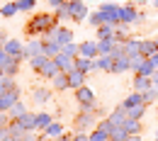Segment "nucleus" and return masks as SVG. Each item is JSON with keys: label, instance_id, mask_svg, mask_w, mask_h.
Segmentation results:
<instances>
[{"label": "nucleus", "instance_id": "obj_1", "mask_svg": "<svg viewBox=\"0 0 158 141\" xmlns=\"http://www.w3.org/2000/svg\"><path fill=\"white\" fill-rule=\"evenodd\" d=\"M56 15H49V12H41V15H34L32 20L27 22V34H46L49 29H54L56 27Z\"/></svg>", "mask_w": 158, "mask_h": 141}, {"label": "nucleus", "instance_id": "obj_2", "mask_svg": "<svg viewBox=\"0 0 158 141\" xmlns=\"http://www.w3.org/2000/svg\"><path fill=\"white\" fill-rule=\"evenodd\" d=\"M76 100H78L83 112H93V110H95V93H93L90 88H85V85L76 90Z\"/></svg>", "mask_w": 158, "mask_h": 141}, {"label": "nucleus", "instance_id": "obj_3", "mask_svg": "<svg viewBox=\"0 0 158 141\" xmlns=\"http://www.w3.org/2000/svg\"><path fill=\"white\" fill-rule=\"evenodd\" d=\"M20 61L17 56H2V61H0V78L2 76H7V78H12V76H17V71H20Z\"/></svg>", "mask_w": 158, "mask_h": 141}, {"label": "nucleus", "instance_id": "obj_4", "mask_svg": "<svg viewBox=\"0 0 158 141\" xmlns=\"http://www.w3.org/2000/svg\"><path fill=\"white\" fill-rule=\"evenodd\" d=\"M15 102H20V90H17V85H12L10 90H5V93L0 95V112H7Z\"/></svg>", "mask_w": 158, "mask_h": 141}, {"label": "nucleus", "instance_id": "obj_5", "mask_svg": "<svg viewBox=\"0 0 158 141\" xmlns=\"http://www.w3.org/2000/svg\"><path fill=\"white\" fill-rule=\"evenodd\" d=\"M136 20H143V15L136 12L134 5H122L119 7V24H131V22H136Z\"/></svg>", "mask_w": 158, "mask_h": 141}, {"label": "nucleus", "instance_id": "obj_6", "mask_svg": "<svg viewBox=\"0 0 158 141\" xmlns=\"http://www.w3.org/2000/svg\"><path fill=\"white\" fill-rule=\"evenodd\" d=\"M44 54V39H34L29 41L27 46H24V51H22V59H34V56H41Z\"/></svg>", "mask_w": 158, "mask_h": 141}, {"label": "nucleus", "instance_id": "obj_7", "mask_svg": "<svg viewBox=\"0 0 158 141\" xmlns=\"http://www.w3.org/2000/svg\"><path fill=\"white\" fill-rule=\"evenodd\" d=\"M68 5H71V20L80 22V20L88 17V7H85V2H80V0H71Z\"/></svg>", "mask_w": 158, "mask_h": 141}, {"label": "nucleus", "instance_id": "obj_8", "mask_svg": "<svg viewBox=\"0 0 158 141\" xmlns=\"http://www.w3.org/2000/svg\"><path fill=\"white\" fill-rule=\"evenodd\" d=\"M78 46H80L78 56H85V59H98V56H100L98 41H83V44H78Z\"/></svg>", "mask_w": 158, "mask_h": 141}, {"label": "nucleus", "instance_id": "obj_9", "mask_svg": "<svg viewBox=\"0 0 158 141\" xmlns=\"http://www.w3.org/2000/svg\"><path fill=\"white\" fill-rule=\"evenodd\" d=\"M54 61L59 63V71H63V73H73V71H76V59H71V56H66V54L54 56Z\"/></svg>", "mask_w": 158, "mask_h": 141}, {"label": "nucleus", "instance_id": "obj_10", "mask_svg": "<svg viewBox=\"0 0 158 141\" xmlns=\"http://www.w3.org/2000/svg\"><path fill=\"white\" fill-rule=\"evenodd\" d=\"M22 51H24L22 41H17V39H7V41H5V54H7V56H17V59H22Z\"/></svg>", "mask_w": 158, "mask_h": 141}, {"label": "nucleus", "instance_id": "obj_11", "mask_svg": "<svg viewBox=\"0 0 158 141\" xmlns=\"http://www.w3.org/2000/svg\"><path fill=\"white\" fill-rule=\"evenodd\" d=\"M20 122V126L24 131H32V129H37V114H32V112H24L22 117H17Z\"/></svg>", "mask_w": 158, "mask_h": 141}, {"label": "nucleus", "instance_id": "obj_12", "mask_svg": "<svg viewBox=\"0 0 158 141\" xmlns=\"http://www.w3.org/2000/svg\"><path fill=\"white\" fill-rule=\"evenodd\" d=\"M112 63H114V59H112L110 54H105V56H98V59H95V68H98V71H105V73H112Z\"/></svg>", "mask_w": 158, "mask_h": 141}, {"label": "nucleus", "instance_id": "obj_13", "mask_svg": "<svg viewBox=\"0 0 158 141\" xmlns=\"http://www.w3.org/2000/svg\"><path fill=\"white\" fill-rule=\"evenodd\" d=\"M93 68H95V59L76 56V71H80V73H85V76H88V71H93Z\"/></svg>", "mask_w": 158, "mask_h": 141}, {"label": "nucleus", "instance_id": "obj_14", "mask_svg": "<svg viewBox=\"0 0 158 141\" xmlns=\"http://www.w3.org/2000/svg\"><path fill=\"white\" fill-rule=\"evenodd\" d=\"M85 85V73H80V71H73V73H68V88H73V90H78Z\"/></svg>", "mask_w": 158, "mask_h": 141}, {"label": "nucleus", "instance_id": "obj_15", "mask_svg": "<svg viewBox=\"0 0 158 141\" xmlns=\"http://www.w3.org/2000/svg\"><path fill=\"white\" fill-rule=\"evenodd\" d=\"M148 88H153L151 76H136V78H134V90H136V93H146Z\"/></svg>", "mask_w": 158, "mask_h": 141}, {"label": "nucleus", "instance_id": "obj_16", "mask_svg": "<svg viewBox=\"0 0 158 141\" xmlns=\"http://www.w3.org/2000/svg\"><path fill=\"white\" fill-rule=\"evenodd\" d=\"M73 124H76V129H78V131H85V129L93 124V114H90V112H80Z\"/></svg>", "mask_w": 158, "mask_h": 141}, {"label": "nucleus", "instance_id": "obj_17", "mask_svg": "<svg viewBox=\"0 0 158 141\" xmlns=\"http://www.w3.org/2000/svg\"><path fill=\"white\" fill-rule=\"evenodd\" d=\"M139 51H141V56H153L156 54V39H141V44H139Z\"/></svg>", "mask_w": 158, "mask_h": 141}, {"label": "nucleus", "instance_id": "obj_18", "mask_svg": "<svg viewBox=\"0 0 158 141\" xmlns=\"http://www.w3.org/2000/svg\"><path fill=\"white\" fill-rule=\"evenodd\" d=\"M107 119L112 122V126H122V124H124V119H127V110L119 105V107L112 112V114H110V117H107Z\"/></svg>", "mask_w": 158, "mask_h": 141}, {"label": "nucleus", "instance_id": "obj_19", "mask_svg": "<svg viewBox=\"0 0 158 141\" xmlns=\"http://www.w3.org/2000/svg\"><path fill=\"white\" fill-rule=\"evenodd\" d=\"M59 54H61V44H56V41H51V39H44V56L54 59Z\"/></svg>", "mask_w": 158, "mask_h": 141}, {"label": "nucleus", "instance_id": "obj_20", "mask_svg": "<svg viewBox=\"0 0 158 141\" xmlns=\"http://www.w3.org/2000/svg\"><path fill=\"white\" fill-rule=\"evenodd\" d=\"M56 73H59V63H56L54 59H49V61H46V66L41 68V78H54Z\"/></svg>", "mask_w": 158, "mask_h": 141}, {"label": "nucleus", "instance_id": "obj_21", "mask_svg": "<svg viewBox=\"0 0 158 141\" xmlns=\"http://www.w3.org/2000/svg\"><path fill=\"white\" fill-rule=\"evenodd\" d=\"M124 71H129V56L127 54L114 59V63H112V73H124Z\"/></svg>", "mask_w": 158, "mask_h": 141}, {"label": "nucleus", "instance_id": "obj_22", "mask_svg": "<svg viewBox=\"0 0 158 141\" xmlns=\"http://www.w3.org/2000/svg\"><path fill=\"white\" fill-rule=\"evenodd\" d=\"M122 126H124V131H127V134H141V122H139V119H131V117H127Z\"/></svg>", "mask_w": 158, "mask_h": 141}, {"label": "nucleus", "instance_id": "obj_23", "mask_svg": "<svg viewBox=\"0 0 158 141\" xmlns=\"http://www.w3.org/2000/svg\"><path fill=\"white\" fill-rule=\"evenodd\" d=\"M51 83H54V88H56V90H66V88H68V73L59 71V73L51 78Z\"/></svg>", "mask_w": 158, "mask_h": 141}, {"label": "nucleus", "instance_id": "obj_24", "mask_svg": "<svg viewBox=\"0 0 158 141\" xmlns=\"http://www.w3.org/2000/svg\"><path fill=\"white\" fill-rule=\"evenodd\" d=\"M139 44H141V39H129L124 41V51H127V56H136V54H141L139 51Z\"/></svg>", "mask_w": 158, "mask_h": 141}, {"label": "nucleus", "instance_id": "obj_25", "mask_svg": "<svg viewBox=\"0 0 158 141\" xmlns=\"http://www.w3.org/2000/svg\"><path fill=\"white\" fill-rule=\"evenodd\" d=\"M141 102H143V93H136V90H134V93H131L127 100L122 102V107H124V110H129V107H134V105H141Z\"/></svg>", "mask_w": 158, "mask_h": 141}, {"label": "nucleus", "instance_id": "obj_26", "mask_svg": "<svg viewBox=\"0 0 158 141\" xmlns=\"http://www.w3.org/2000/svg\"><path fill=\"white\" fill-rule=\"evenodd\" d=\"M114 37V24H100L98 27V41L100 39H112Z\"/></svg>", "mask_w": 158, "mask_h": 141}, {"label": "nucleus", "instance_id": "obj_27", "mask_svg": "<svg viewBox=\"0 0 158 141\" xmlns=\"http://www.w3.org/2000/svg\"><path fill=\"white\" fill-rule=\"evenodd\" d=\"M117 46V41L112 39H100L98 41V49H100V56H105V54H112V49Z\"/></svg>", "mask_w": 158, "mask_h": 141}, {"label": "nucleus", "instance_id": "obj_28", "mask_svg": "<svg viewBox=\"0 0 158 141\" xmlns=\"http://www.w3.org/2000/svg\"><path fill=\"white\" fill-rule=\"evenodd\" d=\"M143 112H146V105L141 102V105H134V107H129V110H127V117H131V119H141V117H143Z\"/></svg>", "mask_w": 158, "mask_h": 141}, {"label": "nucleus", "instance_id": "obj_29", "mask_svg": "<svg viewBox=\"0 0 158 141\" xmlns=\"http://www.w3.org/2000/svg\"><path fill=\"white\" fill-rule=\"evenodd\" d=\"M61 54H66V56L76 59V56L80 54V46H78V44H73V41H71V44H63V46H61Z\"/></svg>", "mask_w": 158, "mask_h": 141}, {"label": "nucleus", "instance_id": "obj_30", "mask_svg": "<svg viewBox=\"0 0 158 141\" xmlns=\"http://www.w3.org/2000/svg\"><path fill=\"white\" fill-rule=\"evenodd\" d=\"M153 71H156V66L151 63V59H146L141 66H139V71H136V76H153Z\"/></svg>", "mask_w": 158, "mask_h": 141}, {"label": "nucleus", "instance_id": "obj_31", "mask_svg": "<svg viewBox=\"0 0 158 141\" xmlns=\"http://www.w3.org/2000/svg\"><path fill=\"white\" fill-rule=\"evenodd\" d=\"M49 124H51V114H46V112H39V114H37V129H41V131H44Z\"/></svg>", "mask_w": 158, "mask_h": 141}, {"label": "nucleus", "instance_id": "obj_32", "mask_svg": "<svg viewBox=\"0 0 158 141\" xmlns=\"http://www.w3.org/2000/svg\"><path fill=\"white\" fill-rule=\"evenodd\" d=\"M127 131H124V126H114L112 129V134H110V141H127Z\"/></svg>", "mask_w": 158, "mask_h": 141}, {"label": "nucleus", "instance_id": "obj_33", "mask_svg": "<svg viewBox=\"0 0 158 141\" xmlns=\"http://www.w3.org/2000/svg\"><path fill=\"white\" fill-rule=\"evenodd\" d=\"M7 112H10V119H17V117H22L27 110H24V105H22V102H15V105H12Z\"/></svg>", "mask_w": 158, "mask_h": 141}, {"label": "nucleus", "instance_id": "obj_34", "mask_svg": "<svg viewBox=\"0 0 158 141\" xmlns=\"http://www.w3.org/2000/svg\"><path fill=\"white\" fill-rule=\"evenodd\" d=\"M46 61H49V56H44V54H41V56L29 59V63H32V68H34V71H39V73H41V68L46 66Z\"/></svg>", "mask_w": 158, "mask_h": 141}, {"label": "nucleus", "instance_id": "obj_35", "mask_svg": "<svg viewBox=\"0 0 158 141\" xmlns=\"http://www.w3.org/2000/svg\"><path fill=\"white\" fill-rule=\"evenodd\" d=\"M15 12H20V10H17V2H7V5L0 7V15H2V17H12Z\"/></svg>", "mask_w": 158, "mask_h": 141}, {"label": "nucleus", "instance_id": "obj_36", "mask_svg": "<svg viewBox=\"0 0 158 141\" xmlns=\"http://www.w3.org/2000/svg\"><path fill=\"white\" fill-rule=\"evenodd\" d=\"M49 100H51V93H49V90H44V88H41V90H34V102L44 105V102H49Z\"/></svg>", "mask_w": 158, "mask_h": 141}, {"label": "nucleus", "instance_id": "obj_37", "mask_svg": "<svg viewBox=\"0 0 158 141\" xmlns=\"http://www.w3.org/2000/svg\"><path fill=\"white\" fill-rule=\"evenodd\" d=\"M61 131H63V129H61V124H56V122H51V124H49V126L44 129V136H54V139H56V136H59Z\"/></svg>", "mask_w": 158, "mask_h": 141}, {"label": "nucleus", "instance_id": "obj_38", "mask_svg": "<svg viewBox=\"0 0 158 141\" xmlns=\"http://www.w3.org/2000/svg\"><path fill=\"white\" fill-rule=\"evenodd\" d=\"M143 61H146V56H141V54H136V56H129V68H131V71L136 73V71H139V66H141Z\"/></svg>", "mask_w": 158, "mask_h": 141}, {"label": "nucleus", "instance_id": "obj_39", "mask_svg": "<svg viewBox=\"0 0 158 141\" xmlns=\"http://www.w3.org/2000/svg\"><path fill=\"white\" fill-rule=\"evenodd\" d=\"M88 20H90V24H93V27H100V24H107V22H105V15H102V12H93V15H90V17H88Z\"/></svg>", "mask_w": 158, "mask_h": 141}, {"label": "nucleus", "instance_id": "obj_40", "mask_svg": "<svg viewBox=\"0 0 158 141\" xmlns=\"http://www.w3.org/2000/svg\"><path fill=\"white\" fill-rule=\"evenodd\" d=\"M56 17H71V5H68V2H61L59 7H56Z\"/></svg>", "mask_w": 158, "mask_h": 141}, {"label": "nucleus", "instance_id": "obj_41", "mask_svg": "<svg viewBox=\"0 0 158 141\" xmlns=\"http://www.w3.org/2000/svg\"><path fill=\"white\" fill-rule=\"evenodd\" d=\"M153 100H158V90L156 88H148V90L143 93V105H151Z\"/></svg>", "mask_w": 158, "mask_h": 141}, {"label": "nucleus", "instance_id": "obj_42", "mask_svg": "<svg viewBox=\"0 0 158 141\" xmlns=\"http://www.w3.org/2000/svg\"><path fill=\"white\" fill-rule=\"evenodd\" d=\"M90 141H110V134H105L102 129H98V126H95V131L90 134Z\"/></svg>", "mask_w": 158, "mask_h": 141}, {"label": "nucleus", "instance_id": "obj_43", "mask_svg": "<svg viewBox=\"0 0 158 141\" xmlns=\"http://www.w3.org/2000/svg\"><path fill=\"white\" fill-rule=\"evenodd\" d=\"M34 5H37V0H17V10H22V12L24 10H32Z\"/></svg>", "mask_w": 158, "mask_h": 141}, {"label": "nucleus", "instance_id": "obj_44", "mask_svg": "<svg viewBox=\"0 0 158 141\" xmlns=\"http://www.w3.org/2000/svg\"><path fill=\"white\" fill-rule=\"evenodd\" d=\"M10 139H12V134H10L7 124H5V126H0V141H10Z\"/></svg>", "mask_w": 158, "mask_h": 141}, {"label": "nucleus", "instance_id": "obj_45", "mask_svg": "<svg viewBox=\"0 0 158 141\" xmlns=\"http://www.w3.org/2000/svg\"><path fill=\"white\" fill-rule=\"evenodd\" d=\"M71 141H90V136L85 134V131H78V134H73V139Z\"/></svg>", "mask_w": 158, "mask_h": 141}, {"label": "nucleus", "instance_id": "obj_46", "mask_svg": "<svg viewBox=\"0 0 158 141\" xmlns=\"http://www.w3.org/2000/svg\"><path fill=\"white\" fill-rule=\"evenodd\" d=\"M73 139V134H59V136H56V141H71Z\"/></svg>", "mask_w": 158, "mask_h": 141}, {"label": "nucleus", "instance_id": "obj_47", "mask_svg": "<svg viewBox=\"0 0 158 141\" xmlns=\"http://www.w3.org/2000/svg\"><path fill=\"white\" fill-rule=\"evenodd\" d=\"M151 83H153V88L158 90V68L153 71V76H151Z\"/></svg>", "mask_w": 158, "mask_h": 141}, {"label": "nucleus", "instance_id": "obj_48", "mask_svg": "<svg viewBox=\"0 0 158 141\" xmlns=\"http://www.w3.org/2000/svg\"><path fill=\"white\" fill-rule=\"evenodd\" d=\"M127 141H143V139H141V134H129Z\"/></svg>", "mask_w": 158, "mask_h": 141}, {"label": "nucleus", "instance_id": "obj_49", "mask_svg": "<svg viewBox=\"0 0 158 141\" xmlns=\"http://www.w3.org/2000/svg\"><path fill=\"white\" fill-rule=\"evenodd\" d=\"M148 59H151V63H153V66H156V68H158V51H156V54H153V56H148Z\"/></svg>", "mask_w": 158, "mask_h": 141}, {"label": "nucleus", "instance_id": "obj_50", "mask_svg": "<svg viewBox=\"0 0 158 141\" xmlns=\"http://www.w3.org/2000/svg\"><path fill=\"white\" fill-rule=\"evenodd\" d=\"M5 41H7L5 39V32H0V49H5Z\"/></svg>", "mask_w": 158, "mask_h": 141}, {"label": "nucleus", "instance_id": "obj_51", "mask_svg": "<svg viewBox=\"0 0 158 141\" xmlns=\"http://www.w3.org/2000/svg\"><path fill=\"white\" fill-rule=\"evenodd\" d=\"M49 2H51V5H54V7H59L61 2H68V0H49Z\"/></svg>", "mask_w": 158, "mask_h": 141}, {"label": "nucleus", "instance_id": "obj_52", "mask_svg": "<svg viewBox=\"0 0 158 141\" xmlns=\"http://www.w3.org/2000/svg\"><path fill=\"white\" fill-rule=\"evenodd\" d=\"M153 7H156V10H158V0H153Z\"/></svg>", "mask_w": 158, "mask_h": 141}, {"label": "nucleus", "instance_id": "obj_53", "mask_svg": "<svg viewBox=\"0 0 158 141\" xmlns=\"http://www.w3.org/2000/svg\"><path fill=\"white\" fill-rule=\"evenodd\" d=\"M156 51H158V39H156Z\"/></svg>", "mask_w": 158, "mask_h": 141}, {"label": "nucleus", "instance_id": "obj_54", "mask_svg": "<svg viewBox=\"0 0 158 141\" xmlns=\"http://www.w3.org/2000/svg\"><path fill=\"white\" fill-rule=\"evenodd\" d=\"M156 114H158V107H156Z\"/></svg>", "mask_w": 158, "mask_h": 141}]
</instances>
